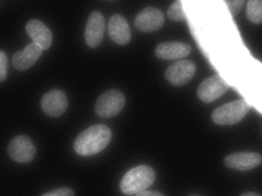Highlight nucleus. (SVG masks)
Here are the masks:
<instances>
[{
	"label": "nucleus",
	"mask_w": 262,
	"mask_h": 196,
	"mask_svg": "<svg viewBox=\"0 0 262 196\" xmlns=\"http://www.w3.org/2000/svg\"><path fill=\"white\" fill-rule=\"evenodd\" d=\"M112 133L104 125H95L84 130L76 139L74 149L78 155L91 156L100 153L108 145Z\"/></svg>",
	"instance_id": "nucleus-1"
},
{
	"label": "nucleus",
	"mask_w": 262,
	"mask_h": 196,
	"mask_svg": "<svg viewBox=\"0 0 262 196\" xmlns=\"http://www.w3.org/2000/svg\"><path fill=\"white\" fill-rule=\"evenodd\" d=\"M155 181V171L149 166H138L123 176L120 188L124 195H136L151 186Z\"/></svg>",
	"instance_id": "nucleus-2"
},
{
	"label": "nucleus",
	"mask_w": 262,
	"mask_h": 196,
	"mask_svg": "<svg viewBox=\"0 0 262 196\" xmlns=\"http://www.w3.org/2000/svg\"><path fill=\"white\" fill-rule=\"evenodd\" d=\"M250 106L247 101L236 100L218 107L212 112V122L217 125H234L247 116Z\"/></svg>",
	"instance_id": "nucleus-3"
},
{
	"label": "nucleus",
	"mask_w": 262,
	"mask_h": 196,
	"mask_svg": "<svg viewBox=\"0 0 262 196\" xmlns=\"http://www.w3.org/2000/svg\"><path fill=\"white\" fill-rule=\"evenodd\" d=\"M125 99L122 92L110 90L98 97L95 105V112L101 118H112L117 116L124 107Z\"/></svg>",
	"instance_id": "nucleus-4"
},
{
	"label": "nucleus",
	"mask_w": 262,
	"mask_h": 196,
	"mask_svg": "<svg viewBox=\"0 0 262 196\" xmlns=\"http://www.w3.org/2000/svg\"><path fill=\"white\" fill-rule=\"evenodd\" d=\"M36 149L32 141L25 135L15 138L8 145V154L12 159L19 163H29L34 159Z\"/></svg>",
	"instance_id": "nucleus-5"
},
{
	"label": "nucleus",
	"mask_w": 262,
	"mask_h": 196,
	"mask_svg": "<svg viewBox=\"0 0 262 196\" xmlns=\"http://www.w3.org/2000/svg\"><path fill=\"white\" fill-rule=\"evenodd\" d=\"M228 89L229 85L222 76L214 75L199 85L198 96L201 101L209 103L220 99Z\"/></svg>",
	"instance_id": "nucleus-6"
},
{
	"label": "nucleus",
	"mask_w": 262,
	"mask_h": 196,
	"mask_svg": "<svg viewBox=\"0 0 262 196\" xmlns=\"http://www.w3.org/2000/svg\"><path fill=\"white\" fill-rule=\"evenodd\" d=\"M196 67L194 63L190 61H180L171 65L166 69L165 79L168 83L176 86H181L189 83L195 74Z\"/></svg>",
	"instance_id": "nucleus-7"
},
{
	"label": "nucleus",
	"mask_w": 262,
	"mask_h": 196,
	"mask_svg": "<svg viewBox=\"0 0 262 196\" xmlns=\"http://www.w3.org/2000/svg\"><path fill=\"white\" fill-rule=\"evenodd\" d=\"M41 108L48 116L58 118L62 116L68 108L67 95L61 90L48 92L41 99Z\"/></svg>",
	"instance_id": "nucleus-8"
},
{
	"label": "nucleus",
	"mask_w": 262,
	"mask_h": 196,
	"mask_svg": "<svg viewBox=\"0 0 262 196\" xmlns=\"http://www.w3.org/2000/svg\"><path fill=\"white\" fill-rule=\"evenodd\" d=\"M164 22H165V17L162 10L154 7H147L136 16L135 26L143 32H154L161 29L164 25Z\"/></svg>",
	"instance_id": "nucleus-9"
},
{
	"label": "nucleus",
	"mask_w": 262,
	"mask_h": 196,
	"mask_svg": "<svg viewBox=\"0 0 262 196\" xmlns=\"http://www.w3.org/2000/svg\"><path fill=\"white\" fill-rule=\"evenodd\" d=\"M105 22L104 16L100 12H94L90 15L85 29V41L91 48H97L101 45L104 36Z\"/></svg>",
	"instance_id": "nucleus-10"
},
{
	"label": "nucleus",
	"mask_w": 262,
	"mask_h": 196,
	"mask_svg": "<svg viewBox=\"0 0 262 196\" xmlns=\"http://www.w3.org/2000/svg\"><path fill=\"white\" fill-rule=\"evenodd\" d=\"M262 159L259 153L254 152H239V153L229 154L225 158L226 167L238 171H248L258 167Z\"/></svg>",
	"instance_id": "nucleus-11"
},
{
	"label": "nucleus",
	"mask_w": 262,
	"mask_h": 196,
	"mask_svg": "<svg viewBox=\"0 0 262 196\" xmlns=\"http://www.w3.org/2000/svg\"><path fill=\"white\" fill-rule=\"evenodd\" d=\"M26 32L33 42L39 46L42 50H48L52 45V33L49 27L39 19H31L26 24Z\"/></svg>",
	"instance_id": "nucleus-12"
},
{
	"label": "nucleus",
	"mask_w": 262,
	"mask_h": 196,
	"mask_svg": "<svg viewBox=\"0 0 262 196\" xmlns=\"http://www.w3.org/2000/svg\"><path fill=\"white\" fill-rule=\"evenodd\" d=\"M108 34L111 39L120 46L128 45L131 40V31L127 19L121 15H113L108 21Z\"/></svg>",
	"instance_id": "nucleus-13"
},
{
	"label": "nucleus",
	"mask_w": 262,
	"mask_h": 196,
	"mask_svg": "<svg viewBox=\"0 0 262 196\" xmlns=\"http://www.w3.org/2000/svg\"><path fill=\"white\" fill-rule=\"evenodd\" d=\"M191 47L182 42H163L156 47L155 53L164 61H177L189 56Z\"/></svg>",
	"instance_id": "nucleus-14"
},
{
	"label": "nucleus",
	"mask_w": 262,
	"mask_h": 196,
	"mask_svg": "<svg viewBox=\"0 0 262 196\" xmlns=\"http://www.w3.org/2000/svg\"><path fill=\"white\" fill-rule=\"evenodd\" d=\"M42 51V49L35 45L34 42L30 43L23 50L17 51L13 56L14 67L18 70H26L31 68L37 62V59L41 57Z\"/></svg>",
	"instance_id": "nucleus-15"
},
{
	"label": "nucleus",
	"mask_w": 262,
	"mask_h": 196,
	"mask_svg": "<svg viewBox=\"0 0 262 196\" xmlns=\"http://www.w3.org/2000/svg\"><path fill=\"white\" fill-rule=\"evenodd\" d=\"M247 16L253 24L262 22V0H249L247 6Z\"/></svg>",
	"instance_id": "nucleus-16"
},
{
	"label": "nucleus",
	"mask_w": 262,
	"mask_h": 196,
	"mask_svg": "<svg viewBox=\"0 0 262 196\" xmlns=\"http://www.w3.org/2000/svg\"><path fill=\"white\" fill-rule=\"evenodd\" d=\"M167 17L172 21H184L185 14L183 12L182 0H176L167 10Z\"/></svg>",
	"instance_id": "nucleus-17"
},
{
	"label": "nucleus",
	"mask_w": 262,
	"mask_h": 196,
	"mask_svg": "<svg viewBox=\"0 0 262 196\" xmlns=\"http://www.w3.org/2000/svg\"><path fill=\"white\" fill-rule=\"evenodd\" d=\"M245 0H225V4L228 8V12L232 16H236L239 10L242 9Z\"/></svg>",
	"instance_id": "nucleus-18"
},
{
	"label": "nucleus",
	"mask_w": 262,
	"mask_h": 196,
	"mask_svg": "<svg viewBox=\"0 0 262 196\" xmlns=\"http://www.w3.org/2000/svg\"><path fill=\"white\" fill-rule=\"evenodd\" d=\"M7 65H8L7 54L0 50V82H3V81H5V79H6Z\"/></svg>",
	"instance_id": "nucleus-19"
},
{
	"label": "nucleus",
	"mask_w": 262,
	"mask_h": 196,
	"mask_svg": "<svg viewBox=\"0 0 262 196\" xmlns=\"http://www.w3.org/2000/svg\"><path fill=\"white\" fill-rule=\"evenodd\" d=\"M74 195H75L74 190L68 187H61V188L54 189V190H51V192L43 194V196H74Z\"/></svg>",
	"instance_id": "nucleus-20"
},
{
	"label": "nucleus",
	"mask_w": 262,
	"mask_h": 196,
	"mask_svg": "<svg viewBox=\"0 0 262 196\" xmlns=\"http://www.w3.org/2000/svg\"><path fill=\"white\" fill-rule=\"evenodd\" d=\"M137 196H163L162 193L160 192H149V190H141V192L136 194Z\"/></svg>",
	"instance_id": "nucleus-21"
},
{
	"label": "nucleus",
	"mask_w": 262,
	"mask_h": 196,
	"mask_svg": "<svg viewBox=\"0 0 262 196\" xmlns=\"http://www.w3.org/2000/svg\"><path fill=\"white\" fill-rule=\"evenodd\" d=\"M247 195H250V196H251V195H258V194H254V193H244V194H243V196H247Z\"/></svg>",
	"instance_id": "nucleus-22"
}]
</instances>
